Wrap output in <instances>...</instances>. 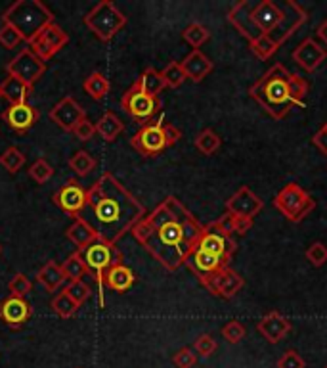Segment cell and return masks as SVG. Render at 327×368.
<instances>
[{
    "label": "cell",
    "instance_id": "603a6c76",
    "mask_svg": "<svg viewBox=\"0 0 327 368\" xmlns=\"http://www.w3.org/2000/svg\"><path fill=\"white\" fill-rule=\"evenodd\" d=\"M136 277H134L133 269H128L126 265H115L107 270L106 277H104V286L113 290L117 294H124L134 286Z\"/></svg>",
    "mask_w": 327,
    "mask_h": 368
},
{
    "label": "cell",
    "instance_id": "bcb514c9",
    "mask_svg": "<svg viewBox=\"0 0 327 368\" xmlns=\"http://www.w3.org/2000/svg\"><path fill=\"white\" fill-rule=\"evenodd\" d=\"M172 362L177 368H192L197 362V353L194 351V347H182L174 353Z\"/></svg>",
    "mask_w": 327,
    "mask_h": 368
},
{
    "label": "cell",
    "instance_id": "ee69618b",
    "mask_svg": "<svg viewBox=\"0 0 327 368\" xmlns=\"http://www.w3.org/2000/svg\"><path fill=\"white\" fill-rule=\"evenodd\" d=\"M63 290H65V292H67V294H69V296L73 297V299H75L79 305L80 303H84V301H87V299L90 297V294H92V292H90L89 284H87V282H82V280H77V282H69V284L63 288Z\"/></svg>",
    "mask_w": 327,
    "mask_h": 368
},
{
    "label": "cell",
    "instance_id": "f5cc1de1",
    "mask_svg": "<svg viewBox=\"0 0 327 368\" xmlns=\"http://www.w3.org/2000/svg\"><path fill=\"white\" fill-rule=\"evenodd\" d=\"M316 33H318V36L324 41V45H327V19H324L322 23L318 25V29H316Z\"/></svg>",
    "mask_w": 327,
    "mask_h": 368
},
{
    "label": "cell",
    "instance_id": "6da1fadb",
    "mask_svg": "<svg viewBox=\"0 0 327 368\" xmlns=\"http://www.w3.org/2000/svg\"><path fill=\"white\" fill-rule=\"evenodd\" d=\"M205 226L174 196H168L134 226L133 236L167 270H178L195 252Z\"/></svg>",
    "mask_w": 327,
    "mask_h": 368
},
{
    "label": "cell",
    "instance_id": "ab89813d",
    "mask_svg": "<svg viewBox=\"0 0 327 368\" xmlns=\"http://www.w3.org/2000/svg\"><path fill=\"white\" fill-rule=\"evenodd\" d=\"M8 290H10V296H16V297H23L25 299L29 294H31V290H33V284H31V280L27 279L25 274H21V272H18L14 279L10 280L8 284Z\"/></svg>",
    "mask_w": 327,
    "mask_h": 368
},
{
    "label": "cell",
    "instance_id": "484cf974",
    "mask_svg": "<svg viewBox=\"0 0 327 368\" xmlns=\"http://www.w3.org/2000/svg\"><path fill=\"white\" fill-rule=\"evenodd\" d=\"M123 131H124V123L115 116V113H113V111H106L96 123V133L102 136L106 142H113Z\"/></svg>",
    "mask_w": 327,
    "mask_h": 368
},
{
    "label": "cell",
    "instance_id": "d6986e66",
    "mask_svg": "<svg viewBox=\"0 0 327 368\" xmlns=\"http://www.w3.org/2000/svg\"><path fill=\"white\" fill-rule=\"evenodd\" d=\"M264 207V202L258 198L257 194L247 186H241V188L226 202V211L232 215L239 217H253L257 215L258 211Z\"/></svg>",
    "mask_w": 327,
    "mask_h": 368
},
{
    "label": "cell",
    "instance_id": "7bdbcfd3",
    "mask_svg": "<svg viewBox=\"0 0 327 368\" xmlns=\"http://www.w3.org/2000/svg\"><path fill=\"white\" fill-rule=\"evenodd\" d=\"M222 338L228 341V343H239V341L245 338V326L239 323V321H230L222 326Z\"/></svg>",
    "mask_w": 327,
    "mask_h": 368
},
{
    "label": "cell",
    "instance_id": "681fc988",
    "mask_svg": "<svg viewBox=\"0 0 327 368\" xmlns=\"http://www.w3.org/2000/svg\"><path fill=\"white\" fill-rule=\"evenodd\" d=\"M253 219L251 217H239L234 215V236L238 234V236H245V234L253 228Z\"/></svg>",
    "mask_w": 327,
    "mask_h": 368
},
{
    "label": "cell",
    "instance_id": "d6a6232c",
    "mask_svg": "<svg viewBox=\"0 0 327 368\" xmlns=\"http://www.w3.org/2000/svg\"><path fill=\"white\" fill-rule=\"evenodd\" d=\"M62 270H63V274H65V279H67V282H77V280H82V277L89 272V270H87V265H84V261H82L79 252L71 253L69 257L63 261Z\"/></svg>",
    "mask_w": 327,
    "mask_h": 368
},
{
    "label": "cell",
    "instance_id": "1f68e13d",
    "mask_svg": "<svg viewBox=\"0 0 327 368\" xmlns=\"http://www.w3.org/2000/svg\"><path fill=\"white\" fill-rule=\"evenodd\" d=\"M50 305H52L54 313L58 314L60 318H71V316H75V313L79 311L80 307L79 303L65 292V290H62L58 296H54Z\"/></svg>",
    "mask_w": 327,
    "mask_h": 368
},
{
    "label": "cell",
    "instance_id": "8fae6325",
    "mask_svg": "<svg viewBox=\"0 0 327 368\" xmlns=\"http://www.w3.org/2000/svg\"><path fill=\"white\" fill-rule=\"evenodd\" d=\"M6 72L12 77H18L19 81L33 87L45 75L46 63L41 58H36L31 48H23L18 56H14V60H10Z\"/></svg>",
    "mask_w": 327,
    "mask_h": 368
},
{
    "label": "cell",
    "instance_id": "b9f144b4",
    "mask_svg": "<svg viewBox=\"0 0 327 368\" xmlns=\"http://www.w3.org/2000/svg\"><path fill=\"white\" fill-rule=\"evenodd\" d=\"M306 261L312 267H324L327 263V246L324 242H314L306 250Z\"/></svg>",
    "mask_w": 327,
    "mask_h": 368
},
{
    "label": "cell",
    "instance_id": "74e56055",
    "mask_svg": "<svg viewBox=\"0 0 327 368\" xmlns=\"http://www.w3.org/2000/svg\"><path fill=\"white\" fill-rule=\"evenodd\" d=\"M161 75H163V79H165V85L170 87V89H178V87H180V85L188 79L186 73H184V69H182V63L180 62L167 63V67L161 72Z\"/></svg>",
    "mask_w": 327,
    "mask_h": 368
},
{
    "label": "cell",
    "instance_id": "3957f363",
    "mask_svg": "<svg viewBox=\"0 0 327 368\" xmlns=\"http://www.w3.org/2000/svg\"><path fill=\"white\" fill-rule=\"evenodd\" d=\"M79 217L102 240L117 243L146 217V207L111 173H104L87 190V207Z\"/></svg>",
    "mask_w": 327,
    "mask_h": 368
},
{
    "label": "cell",
    "instance_id": "4dcf8cb0",
    "mask_svg": "<svg viewBox=\"0 0 327 368\" xmlns=\"http://www.w3.org/2000/svg\"><path fill=\"white\" fill-rule=\"evenodd\" d=\"M69 169L77 177H87V175H90L92 171L96 169V160L87 150H77L69 158Z\"/></svg>",
    "mask_w": 327,
    "mask_h": 368
},
{
    "label": "cell",
    "instance_id": "f35d334b",
    "mask_svg": "<svg viewBox=\"0 0 327 368\" xmlns=\"http://www.w3.org/2000/svg\"><path fill=\"white\" fill-rule=\"evenodd\" d=\"M54 177V167L46 162L45 158H38L31 167H29V179H33L36 184H45Z\"/></svg>",
    "mask_w": 327,
    "mask_h": 368
},
{
    "label": "cell",
    "instance_id": "d590c367",
    "mask_svg": "<svg viewBox=\"0 0 327 368\" xmlns=\"http://www.w3.org/2000/svg\"><path fill=\"white\" fill-rule=\"evenodd\" d=\"M182 39H184L190 46H194V50H199V46H203L205 43L211 39V33H209V29L201 25V23H190V25L182 31Z\"/></svg>",
    "mask_w": 327,
    "mask_h": 368
},
{
    "label": "cell",
    "instance_id": "8992f818",
    "mask_svg": "<svg viewBox=\"0 0 327 368\" xmlns=\"http://www.w3.org/2000/svg\"><path fill=\"white\" fill-rule=\"evenodd\" d=\"M80 253V257L87 265V270L94 277L100 290V305H104V277L111 267L123 265V253L119 252L115 243H109L102 238H98L96 242L90 243L89 248H84Z\"/></svg>",
    "mask_w": 327,
    "mask_h": 368
},
{
    "label": "cell",
    "instance_id": "60d3db41",
    "mask_svg": "<svg viewBox=\"0 0 327 368\" xmlns=\"http://www.w3.org/2000/svg\"><path fill=\"white\" fill-rule=\"evenodd\" d=\"M19 43H23V36L19 35L12 25L2 23V28H0V46L6 48V50H14Z\"/></svg>",
    "mask_w": 327,
    "mask_h": 368
},
{
    "label": "cell",
    "instance_id": "7dc6e473",
    "mask_svg": "<svg viewBox=\"0 0 327 368\" xmlns=\"http://www.w3.org/2000/svg\"><path fill=\"white\" fill-rule=\"evenodd\" d=\"M278 368H306V362L302 359L297 351H285L280 360H278Z\"/></svg>",
    "mask_w": 327,
    "mask_h": 368
},
{
    "label": "cell",
    "instance_id": "cb8c5ba5",
    "mask_svg": "<svg viewBox=\"0 0 327 368\" xmlns=\"http://www.w3.org/2000/svg\"><path fill=\"white\" fill-rule=\"evenodd\" d=\"M0 90H2V96L8 100L10 106L14 104H23L29 98V94L33 92V87H29L23 81H19L18 77H12L8 75L4 81L0 83Z\"/></svg>",
    "mask_w": 327,
    "mask_h": 368
},
{
    "label": "cell",
    "instance_id": "f1b7e54d",
    "mask_svg": "<svg viewBox=\"0 0 327 368\" xmlns=\"http://www.w3.org/2000/svg\"><path fill=\"white\" fill-rule=\"evenodd\" d=\"M35 39H41L43 43H46V45L52 48L54 52H60L63 46L69 43V35H67L56 21L50 23V25H46Z\"/></svg>",
    "mask_w": 327,
    "mask_h": 368
},
{
    "label": "cell",
    "instance_id": "277c9868",
    "mask_svg": "<svg viewBox=\"0 0 327 368\" xmlns=\"http://www.w3.org/2000/svg\"><path fill=\"white\" fill-rule=\"evenodd\" d=\"M289 75L291 72L285 65L275 63L249 89V96L257 100L260 108L275 121L285 119L293 108L289 85H287Z\"/></svg>",
    "mask_w": 327,
    "mask_h": 368
},
{
    "label": "cell",
    "instance_id": "5bb4252c",
    "mask_svg": "<svg viewBox=\"0 0 327 368\" xmlns=\"http://www.w3.org/2000/svg\"><path fill=\"white\" fill-rule=\"evenodd\" d=\"M54 204L75 219L87 207V190L82 188L80 182H77V180H67L62 188L54 194Z\"/></svg>",
    "mask_w": 327,
    "mask_h": 368
},
{
    "label": "cell",
    "instance_id": "4316f807",
    "mask_svg": "<svg viewBox=\"0 0 327 368\" xmlns=\"http://www.w3.org/2000/svg\"><path fill=\"white\" fill-rule=\"evenodd\" d=\"M82 89H84V92L89 94L90 98L96 100V102H102V100L106 98L107 94H109L111 85H109V79H107L104 73L94 72V73H90L89 77L84 79V83H82Z\"/></svg>",
    "mask_w": 327,
    "mask_h": 368
},
{
    "label": "cell",
    "instance_id": "5b68a950",
    "mask_svg": "<svg viewBox=\"0 0 327 368\" xmlns=\"http://www.w3.org/2000/svg\"><path fill=\"white\" fill-rule=\"evenodd\" d=\"M2 21L16 29L25 43H31L46 25L54 23V14L41 0H18L2 14Z\"/></svg>",
    "mask_w": 327,
    "mask_h": 368
},
{
    "label": "cell",
    "instance_id": "ac0fdd59",
    "mask_svg": "<svg viewBox=\"0 0 327 368\" xmlns=\"http://www.w3.org/2000/svg\"><path fill=\"white\" fill-rule=\"evenodd\" d=\"M33 309L23 297L8 296L0 303V321L10 328H21L31 318Z\"/></svg>",
    "mask_w": 327,
    "mask_h": 368
},
{
    "label": "cell",
    "instance_id": "44dd1931",
    "mask_svg": "<svg viewBox=\"0 0 327 368\" xmlns=\"http://www.w3.org/2000/svg\"><path fill=\"white\" fill-rule=\"evenodd\" d=\"M180 63H182V69L186 73L188 79L194 83H201L214 69L211 60L201 50H192Z\"/></svg>",
    "mask_w": 327,
    "mask_h": 368
},
{
    "label": "cell",
    "instance_id": "d4e9b609",
    "mask_svg": "<svg viewBox=\"0 0 327 368\" xmlns=\"http://www.w3.org/2000/svg\"><path fill=\"white\" fill-rule=\"evenodd\" d=\"M36 280L45 286L46 292H58L67 282L62 270V265H58L56 261H48L45 267L38 270Z\"/></svg>",
    "mask_w": 327,
    "mask_h": 368
},
{
    "label": "cell",
    "instance_id": "11a10c76",
    "mask_svg": "<svg viewBox=\"0 0 327 368\" xmlns=\"http://www.w3.org/2000/svg\"><path fill=\"white\" fill-rule=\"evenodd\" d=\"M324 368H327V365H326V367H324Z\"/></svg>",
    "mask_w": 327,
    "mask_h": 368
},
{
    "label": "cell",
    "instance_id": "52a82bcc",
    "mask_svg": "<svg viewBox=\"0 0 327 368\" xmlns=\"http://www.w3.org/2000/svg\"><path fill=\"white\" fill-rule=\"evenodd\" d=\"M82 21L102 43H109L126 25V16L111 0H100Z\"/></svg>",
    "mask_w": 327,
    "mask_h": 368
},
{
    "label": "cell",
    "instance_id": "9c48e42d",
    "mask_svg": "<svg viewBox=\"0 0 327 368\" xmlns=\"http://www.w3.org/2000/svg\"><path fill=\"white\" fill-rule=\"evenodd\" d=\"M121 106H123V109L128 116L133 117L134 121H140V123L146 125L159 111V98L157 96H150L148 92H144L138 87V83L134 81L133 87L123 94Z\"/></svg>",
    "mask_w": 327,
    "mask_h": 368
},
{
    "label": "cell",
    "instance_id": "c3c4849f",
    "mask_svg": "<svg viewBox=\"0 0 327 368\" xmlns=\"http://www.w3.org/2000/svg\"><path fill=\"white\" fill-rule=\"evenodd\" d=\"M73 135L77 136L80 142H89L90 138L96 135V125H94L90 119H87V117H84L79 125H77V129L73 131Z\"/></svg>",
    "mask_w": 327,
    "mask_h": 368
},
{
    "label": "cell",
    "instance_id": "836d02e7",
    "mask_svg": "<svg viewBox=\"0 0 327 368\" xmlns=\"http://www.w3.org/2000/svg\"><path fill=\"white\" fill-rule=\"evenodd\" d=\"M0 165L8 171L10 175H16L25 165V155H23V152L19 148L10 146V148H6L4 152L0 153Z\"/></svg>",
    "mask_w": 327,
    "mask_h": 368
},
{
    "label": "cell",
    "instance_id": "7402d4cb",
    "mask_svg": "<svg viewBox=\"0 0 327 368\" xmlns=\"http://www.w3.org/2000/svg\"><path fill=\"white\" fill-rule=\"evenodd\" d=\"M65 236H67V240L77 248V252H82L84 248H89L90 243H94L98 238H100L96 230H94L82 217H75V219H73V225L67 228Z\"/></svg>",
    "mask_w": 327,
    "mask_h": 368
},
{
    "label": "cell",
    "instance_id": "4fadbf2b",
    "mask_svg": "<svg viewBox=\"0 0 327 368\" xmlns=\"http://www.w3.org/2000/svg\"><path fill=\"white\" fill-rule=\"evenodd\" d=\"M188 269L194 272L197 280L201 282V286H207V282L216 277L218 272L226 270L230 267V261L222 259L218 255H211V253H205L201 250H195L190 259L186 261Z\"/></svg>",
    "mask_w": 327,
    "mask_h": 368
},
{
    "label": "cell",
    "instance_id": "7c38bea8",
    "mask_svg": "<svg viewBox=\"0 0 327 368\" xmlns=\"http://www.w3.org/2000/svg\"><path fill=\"white\" fill-rule=\"evenodd\" d=\"M195 250H201V252L211 253V255H218L222 259L230 261L232 263V257L238 252V243H236V240H234L232 236L222 234L221 230L211 223V225L205 226L203 234H201V238H199Z\"/></svg>",
    "mask_w": 327,
    "mask_h": 368
},
{
    "label": "cell",
    "instance_id": "30bf717a",
    "mask_svg": "<svg viewBox=\"0 0 327 368\" xmlns=\"http://www.w3.org/2000/svg\"><path fill=\"white\" fill-rule=\"evenodd\" d=\"M131 146L144 158L159 155L165 148H168L165 131H163V121H150L142 125L140 131L131 138Z\"/></svg>",
    "mask_w": 327,
    "mask_h": 368
},
{
    "label": "cell",
    "instance_id": "2e32d148",
    "mask_svg": "<svg viewBox=\"0 0 327 368\" xmlns=\"http://www.w3.org/2000/svg\"><path fill=\"white\" fill-rule=\"evenodd\" d=\"M2 119L14 133L25 135L27 131H31L38 121V109L33 108L29 102L14 104V106H8L2 111Z\"/></svg>",
    "mask_w": 327,
    "mask_h": 368
},
{
    "label": "cell",
    "instance_id": "e575fe53",
    "mask_svg": "<svg viewBox=\"0 0 327 368\" xmlns=\"http://www.w3.org/2000/svg\"><path fill=\"white\" fill-rule=\"evenodd\" d=\"M221 146V136L216 135L212 129H205V131H201L199 135L195 136V148L201 153H205V155H212Z\"/></svg>",
    "mask_w": 327,
    "mask_h": 368
},
{
    "label": "cell",
    "instance_id": "db71d44e",
    "mask_svg": "<svg viewBox=\"0 0 327 368\" xmlns=\"http://www.w3.org/2000/svg\"><path fill=\"white\" fill-rule=\"evenodd\" d=\"M0 98H2V90H0Z\"/></svg>",
    "mask_w": 327,
    "mask_h": 368
},
{
    "label": "cell",
    "instance_id": "ffe728a7",
    "mask_svg": "<svg viewBox=\"0 0 327 368\" xmlns=\"http://www.w3.org/2000/svg\"><path fill=\"white\" fill-rule=\"evenodd\" d=\"M257 330L262 334V338H266V341L278 343V341H282L287 334L291 332V321L285 318L278 311H272V313L266 314L264 318L258 321Z\"/></svg>",
    "mask_w": 327,
    "mask_h": 368
},
{
    "label": "cell",
    "instance_id": "f907efd6",
    "mask_svg": "<svg viewBox=\"0 0 327 368\" xmlns=\"http://www.w3.org/2000/svg\"><path fill=\"white\" fill-rule=\"evenodd\" d=\"M163 131H165L167 146H174V144L182 138V131H180L178 127L170 125V123H163Z\"/></svg>",
    "mask_w": 327,
    "mask_h": 368
},
{
    "label": "cell",
    "instance_id": "f546056e",
    "mask_svg": "<svg viewBox=\"0 0 327 368\" xmlns=\"http://www.w3.org/2000/svg\"><path fill=\"white\" fill-rule=\"evenodd\" d=\"M245 286V280L241 274H238L234 269H226L224 274H222L221 284H218V297H224V299H232L241 292V288Z\"/></svg>",
    "mask_w": 327,
    "mask_h": 368
},
{
    "label": "cell",
    "instance_id": "f6af8a7d",
    "mask_svg": "<svg viewBox=\"0 0 327 368\" xmlns=\"http://www.w3.org/2000/svg\"><path fill=\"white\" fill-rule=\"evenodd\" d=\"M214 349H216V341H214L211 334H201L194 343V351L203 359L205 357H211Z\"/></svg>",
    "mask_w": 327,
    "mask_h": 368
},
{
    "label": "cell",
    "instance_id": "9f6ffc18",
    "mask_svg": "<svg viewBox=\"0 0 327 368\" xmlns=\"http://www.w3.org/2000/svg\"><path fill=\"white\" fill-rule=\"evenodd\" d=\"M326 127H327V123H326Z\"/></svg>",
    "mask_w": 327,
    "mask_h": 368
},
{
    "label": "cell",
    "instance_id": "83f0119b",
    "mask_svg": "<svg viewBox=\"0 0 327 368\" xmlns=\"http://www.w3.org/2000/svg\"><path fill=\"white\" fill-rule=\"evenodd\" d=\"M136 83H138V87H140L144 92H148L150 96H157V98H159V92H163V89L167 87L161 72H157L155 67L144 69V73L136 79Z\"/></svg>",
    "mask_w": 327,
    "mask_h": 368
},
{
    "label": "cell",
    "instance_id": "ba28073f",
    "mask_svg": "<svg viewBox=\"0 0 327 368\" xmlns=\"http://www.w3.org/2000/svg\"><path fill=\"white\" fill-rule=\"evenodd\" d=\"M274 206L291 223H301L316 209V199L306 194L297 182H291L278 192Z\"/></svg>",
    "mask_w": 327,
    "mask_h": 368
},
{
    "label": "cell",
    "instance_id": "8d00e7d4",
    "mask_svg": "<svg viewBox=\"0 0 327 368\" xmlns=\"http://www.w3.org/2000/svg\"><path fill=\"white\" fill-rule=\"evenodd\" d=\"M289 96H291L293 106H299V108H304V98L308 94V83L302 79L301 75H295L291 73L289 75Z\"/></svg>",
    "mask_w": 327,
    "mask_h": 368
},
{
    "label": "cell",
    "instance_id": "9a60e30c",
    "mask_svg": "<svg viewBox=\"0 0 327 368\" xmlns=\"http://www.w3.org/2000/svg\"><path fill=\"white\" fill-rule=\"evenodd\" d=\"M84 117V109L73 96H65L50 109V119L65 133H73Z\"/></svg>",
    "mask_w": 327,
    "mask_h": 368
},
{
    "label": "cell",
    "instance_id": "7a4b0ae2",
    "mask_svg": "<svg viewBox=\"0 0 327 368\" xmlns=\"http://www.w3.org/2000/svg\"><path fill=\"white\" fill-rule=\"evenodd\" d=\"M308 19V12L295 0L275 4L274 0H241L228 12V21L249 41L258 60H270L289 36Z\"/></svg>",
    "mask_w": 327,
    "mask_h": 368
},
{
    "label": "cell",
    "instance_id": "e0dca14e",
    "mask_svg": "<svg viewBox=\"0 0 327 368\" xmlns=\"http://www.w3.org/2000/svg\"><path fill=\"white\" fill-rule=\"evenodd\" d=\"M293 60L299 63L304 72H316L327 60V48L316 43L314 39H304L301 45L293 50Z\"/></svg>",
    "mask_w": 327,
    "mask_h": 368
},
{
    "label": "cell",
    "instance_id": "816d5d0a",
    "mask_svg": "<svg viewBox=\"0 0 327 368\" xmlns=\"http://www.w3.org/2000/svg\"><path fill=\"white\" fill-rule=\"evenodd\" d=\"M312 142H314V146L318 148L319 152L326 153L327 155V127L326 125L322 127L318 133L312 136Z\"/></svg>",
    "mask_w": 327,
    "mask_h": 368
}]
</instances>
